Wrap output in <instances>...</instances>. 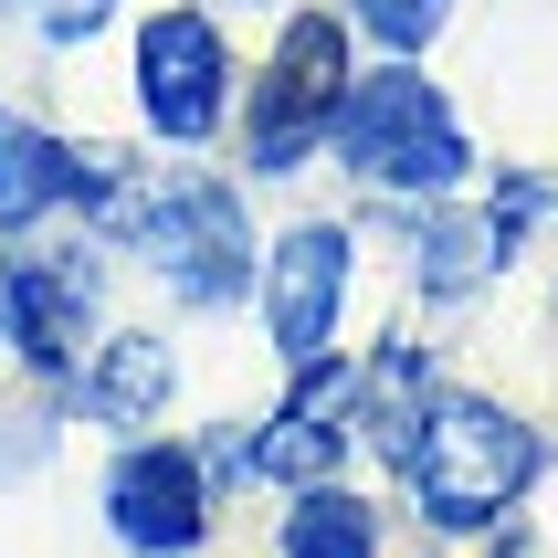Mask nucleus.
Wrapping results in <instances>:
<instances>
[{
  "label": "nucleus",
  "instance_id": "nucleus-1",
  "mask_svg": "<svg viewBox=\"0 0 558 558\" xmlns=\"http://www.w3.org/2000/svg\"><path fill=\"white\" fill-rule=\"evenodd\" d=\"M537 464H548L537 422H527V411H506V401H485V390H433V411H422L411 442L390 453L411 517H422L433 537L506 527V506L537 485Z\"/></svg>",
  "mask_w": 558,
  "mask_h": 558
},
{
  "label": "nucleus",
  "instance_id": "nucleus-2",
  "mask_svg": "<svg viewBox=\"0 0 558 558\" xmlns=\"http://www.w3.org/2000/svg\"><path fill=\"white\" fill-rule=\"evenodd\" d=\"M327 148H338V169H348L359 190H390V201H442V190L474 180L464 117H453V95H442L411 53L369 63V74H348Z\"/></svg>",
  "mask_w": 558,
  "mask_h": 558
},
{
  "label": "nucleus",
  "instance_id": "nucleus-3",
  "mask_svg": "<svg viewBox=\"0 0 558 558\" xmlns=\"http://www.w3.org/2000/svg\"><path fill=\"white\" fill-rule=\"evenodd\" d=\"M117 253H137L169 284V306H190V316H232L253 295V264H264L253 201L221 169H148V201H137Z\"/></svg>",
  "mask_w": 558,
  "mask_h": 558
},
{
  "label": "nucleus",
  "instance_id": "nucleus-4",
  "mask_svg": "<svg viewBox=\"0 0 558 558\" xmlns=\"http://www.w3.org/2000/svg\"><path fill=\"white\" fill-rule=\"evenodd\" d=\"M348 74H359V32H348L327 0H284L275 53L253 63V95L232 106V148H243L253 180H295V169H316L327 126H338Z\"/></svg>",
  "mask_w": 558,
  "mask_h": 558
},
{
  "label": "nucleus",
  "instance_id": "nucleus-5",
  "mask_svg": "<svg viewBox=\"0 0 558 558\" xmlns=\"http://www.w3.org/2000/svg\"><path fill=\"white\" fill-rule=\"evenodd\" d=\"M126 85H137V126H148L158 148H211L232 137V106H243V63L221 43L211 0H158L137 11V63H126Z\"/></svg>",
  "mask_w": 558,
  "mask_h": 558
},
{
  "label": "nucleus",
  "instance_id": "nucleus-6",
  "mask_svg": "<svg viewBox=\"0 0 558 558\" xmlns=\"http://www.w3.org/2000/svg\"><path fill=\"white\" fill-rule=\"evenodd\" d=\"M95 253H106L95 232L85 243H32L22 232V243L0 253V348H11L43 390H63L74 359L106 338V327H95V316H106V264H95Z\"/></svg>",
  "mask_w": 558,
  "mask_h": 558
},
{
  "label": "nucleus",
  "instance_id": "nucleus-7",
  "mask_svg": "<svg viewBox=\"0 0 558 558\" xmlns=\"http://www.w3.org/2000/svg\"><path fill=\"white\" fill-rule=\"evenodd\" d=\"M95 506H106V537L137 548V558H201L221 527V485H211L190 433H126L106 485H95Z\"/></svg>",
  "mask_w": 558,
  "mask_h": 558
},
{
  "label": "nucleus",
  "instance_id": "nucleus-8",
  "mask_svg": "<svg viewBox=\"0 0 558 558\" xmlns=\"http://www.w3.org/2000/svg\"><path fill=\"white\" fill-rule=\"evenodd\" d=\"M253 295H264V338H275V359L295 369V359H327L348 327V295H359V232L348 221H284L275 243H264V264H253Z\"/></svg>",
  "mask_w": 558,
  "mask_h": 558
},
{
  "label": "nucleus",
  "instance_id": "nucleus-9",
  "mask_svg": "<svg viewBox=\"0 0 558 558\" xmlns=\"http://www.w3.org/2000/svg\"><path fill=\"white\" fill-rule=\"evenodd\" d=\"M348 401H359V359H295L284 369V401L264 411V422H243V474L253 485H327V474L348 464V442H359V422H348Z\"/></svg>",
  "mask_w": 558,
  "mask_h": 558
},
{
  "label": "nucleus",
  "instance_id": "nucleus-10",
  "mask_svg": "<svg viewBox=\"0 0 558 558\" xmlns=\"http://www.w3.org/2000/svg\"><path fill=\"white\" fill-rule=\"evenodd\" d=\"M63 401L85 411L95 433H148V422H169V401H180V348L158 338V327H106V338L74 359Z\"/></svg>",
  "mask_w": 558,
  "mask_h": 558
},
{
  "label": "nucleus",
  "instance_id": "nucleus-11",
  "mask_svg": "<svg viewBox=\"0 0 558 558\" xmlns=\"http://www.w3.org/2000/svg\"><path fill=\"white\" fill-rule=\"evenodd\" d=\"M517 264V243L496 232V211L485 201H422L411 211V284L433 295V306H464V295H485V284Z\"/></svg>",
  "mask_w": 558,
  "mask_h": 558
},
{
  "label": "nucleus",
  "instance_id": "nucleus-12",
  "mask_svg": "<svg viewBox=\"0 0 558 558\" xmlns=\"http://www.w3.org/2000/svg\"><path fill=\"white\" fill-rule=\"evenodd\" d=\"M74 201V137H53L43 117L0 106V243H22Z\"/></svg>",
  "mask_w": 558,
  "mask_h": 558
},
{
  "label": "nucleus",
  "instance_id": "nucleus-13",
  "mask_svg": "<svg viewBox=\"0 0 558 558\" xmlns=\"http://www.w3.org/2000/svg\"><path fill=\"white\" fill-rule=\"evenodd\" d=\"M433 390H442V369H433L422 338H379L369 359H359V401H348V422H359V442H369L379 464L411 442V422L433 411Z\"/></svg>",
  "mask_w": 558,
  "mask_h": 558
},
{
  "label": "nucleus",
  "instance_id": "nucleus-14",
  "mask_svg": "<svg viewBox=\"0 0 558 558\" xmlns=\"http://www.w3.org/2000/svg\"><path fill=\"white\" fill-rule=\"evenodd\" d=\"M275 558H390V537H379V506L327 474V485H295V506L275 527Z\"/></svg>",
  "mask_w": 558,
  "mask_h": 558
},
{
  "label": "nucleus",
  "instance_id": "nucleus-15",
  "mask_svg": "<svg viewBox=\"0 0 558 558\" xmlns=\"http://www.w3.org/2000/svg\"><path fill=\"white\" fill-rule=\"evenodd\" d=\"M338 22L359 32V43H379V53H411V63H422L442 43V22H453V0H348Z\"/></svg>",
  "mask_w": 558,
  "mask_h": 558
},
{
  "label": "nucleus",
  "instance_id": "nucleus-16",
  "mask_svg": "<svg viewBox=\"0 0 558 558\" xmlns=\"http://www.w3.org/2000/svg\"><path fill=\"white\" fill-rule=\"evenodd\" d=\"M53 433H63L53 401H11V411H0V474H22L32 453H53Z\"/></svg>",
  "mask_w": 558,
  "mask_h": 558
},
{
  "label": "nucleus",
  "instance_id": "nucleus-17",
  "mask_svg": "<svg viewBox=\"0 0 558 558\" xmlns=\"http://www.w3.org/2000/svg\"><path fill=\"white\" fill-rule=\"evenodd\" d=\"M221 11H284V0H221Z\"/></svg>",
  "mask_w": 558,
  "mask_h": 558
},
{
  "label": "nucleus",
  "instance_id": "nucleus-18",
  "mask_svg": "<svg viewBox=\"0 0 558 558\" xmlns=\"http://www.w3.org/2000/svg\"><path fill=\"white\" fill-rule=\"evenodd\" d=\"M0 11H32V0H0Z\"/></svg>",
  "mask_w": 558,
  "mask_h": 558
},
{
  "label": "nucleus",
  "instance_id": "nucleus-19",
  "mask_svg": "<svg viewBox=\"0 0 558 558\" xmlns=\"http://www.w3.org/2000/svg\"><path fill=\"white\" fill-rule=\"evenodd\" d=\"M506 558H527V548H506Z\"/></svg>",
  "mask_w": 558,
  "mask_h": 558
}]
</instances>
